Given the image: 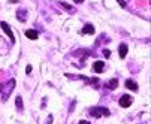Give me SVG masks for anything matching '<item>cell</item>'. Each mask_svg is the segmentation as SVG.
<instances>
[{
    "label": "cell",
    "mask_w": 151,
    "mask_h": 124,
    "mask_svg": "<svg viewBox=\"0 0 151 124\" xmlns=\"http://www.w3.org/2000/svg\"><path fill=\"white\" fill-rule=\"evenodd\" d=\"M26 36L29 37V39H32V40H35V39H37V32L36 30H26Z\"/></svg>",
    "instance_id": "cell-11"
},
{
    "label": "cell",
    "mask_w": 151,
    "mask_h": 124,
    "mask_svg": "<svg viewBox=\"0 0 151 124\" xmlns=\"http://www.w3.org/2000/svg\"><path fill=\"white\" fill-rule=\"evenodd\" d=\"M73 2H75V3H78V5H79V3H82V2H84V0H73Z\"/></svg>",
    "instance_id": "cell-16"
},
{
    "label": "cell",
    "mask_w": 151,
    "mask_h": 124,
    "mask_svg": "<svg viewBox=\"0 0 151 124\" xmlns=\"http://www.w3.org/2000/svg\"><path fill=\"white\" fill-rule=\"evenodd\" d=\"M103 55H105L106 58H109V57H111V51H109V49H103Z\"/></svg>",
    "instance_id": "cell-14"
},
{
    "label": "cell",
    "mask_w": 151,
    "mask_h": 124,
    "mask_svg": "<svg viewBox=\"0 0 151 124\" xmlns=\"http://www.w3.org/2000/svg\"><path fill=\"white\" fill-rule=\"evenodd\" d=\"M118 103H120V106H121V108H129V106H130L132 103H133V97H132V96H129V94H124V96L120 97Z\"/></svg>",
    "instance_id": "cell-3"
},
{
    "label": "cell",
    "mask_w": 151,
    "mask_h": 124,
    "mask_svg": "<svg viewBox=\"0 0 151 124\" xmlns=\"http://www.w3.org/2000/svg\"><path fill=\"white\" fill-rule=\"evenodd\" d=\"M17 18H18V21L24 23L26 19H27V12H26L24 9H18V11H17Z\"/></svg>",
    "instance_id": "cell-6"
},
{
    "label": "cell",
    "mask_w": 151,
    "mask_h": 124,
    "mask_svg": "<svg viewBox=\"0 0 151 124\" xmlns=\"http://www.w3.org/2000/svg\"><path fill=\"white\" fill-rule=\"evenodd\" d=\"M117 2L120 3V6H121V8H126V2H124V0H117Z\"/></svg>",
    "instance_id": "cell-15"
},
{
    "label": "cell",
    "mask_w": 151,
    "mask_h": 124,
    "mask_svg": "<svg viewBox=\"0 0 151 124\" xmlns=\"http://www.w3.org/2000/svg\"><path fill=\"white\" fill-rule=\"evenodd\" d=\"M93 70L97 72V73H102L105 70V63L103 61H96V63L93 65Z\"/></svg>",
    "instance_id": "cell-5"
},
{
    "label": "cell",
    "mask_w": 151,
    "mask_h": 124,
    "mask_svg": "<svg viewBox=\"0 0 151 124\" xmlns=\"http://www.w3.org/2000/svg\"><path fill=\"white\" fill-rule=\"evenodd\" d=\"M15 103H17V109L18 111H23V99H21L19 96L15 99Z\"/></svg>",
    "instance_id": "cell-13"
},
{
    "label": "cell",
    "mask_w": 151,
    "mask_h": 124,
    "mask_svg": "<svg viewBox=\"0 0 151 124\" xmlns=\"http://www.w3.org/2000/svg\"><path fill=\"white\" fill-rule=\"evenodd\" d=\"M117 87H118V81H117V79H111V81L106 84V88H109V90H115Z\"/></svg>",
    "instance_id": "cell-12"
},
{
    "label": "cell",
    "mask_w": 151,
    "mask_h": 124,
    "mask_svg": "<svg viewBox=\"0 0 151 124\" xmlns=\"http://www.w3.org/2000/svg\"><path fill=\"white\" fill-rule=\"evenodd\" d=\"M58 5H60L63 9H66L69 14H75V8H73V6H70L69 3H66V2H60Z\"/></svg>",
    "instance_id": "cell-9"
},
{
    "label": "cell",
    "mask_w": 151,
    "mask_h": 124,
    "mask_svg": "<svg viewBox=\"0 0 151 124\" xmlns=\"http://www.w3.org/2000/svg\"><path fill=\"white\" fill-rule=\"evenodd\" d=\"M82 33H87V34H94V26L93 24H85L82 29Z\"/></svg>",
    "instance_id": "cell-10"
},
{
    "label": "cell",
    "mask_w": 151,
    "mask_h": 124,
    "mask_svg": "<svg viewBox=\"0 0 151 124\" xmlns=\"http://www.w3.org/2000/svg\"><path fill=\"white\" fill-rule=\"evenodd\" d=\"M90 114L94 118H100V117H109L111 112H109V109H106V108H91Z\"/></svg>",
    "instance_id": "cell-2"
},
{
    "label": "cell",
    "mask_w": 151,
    "mask_h": 124,
    "mask_svg": "<svg viewBox=\"0 0 151 124\" xmlns=\"http://www.w3.org/2000/svg\"><path fill=\"white\" fill-rule=\"evenodd\" d=\"M79 124H90V123H88V121H84V120H82V121H79Z\"/></svg>",
    "instance_id": "cell-17"
},
{
    "label": "cell",
    "mask_w": 151,
    "mask_h": 124,
    "mask_svg": "<svg viewBox=\"0 0 151 124\" xmlns=\"http://www.w3.org/2000/svg\"><path fill=\"white\" fill-rule=\"evenodd\" d=\"M15 79H9L6 84L2 87V100L3 102H6L8 99H9V96H11V93H12V90L15 88Z\"/></svg>",
    "instance_id": "cell-1"
},
{
    "label": "cell",
    "mask_w": 151,
    "mask_h": 124,
    "mask_svg": "<svg viewBox=\"0 0 151 124\" xmlns=\"http://www.w3.org/2000/svg\"><path fill=\"white\" fill-rule=\"evenodd\" d=\"M2 87H3V85H0V93H2Z\"/></svg>",
    "instance_id": "cell-18"
},
{
    "label": "cell",
    "mask_w": 151,
    "mask_h": 124,
    "mask_svg": "<svg viewBox=\"0 0 151 124\" xmlns=\"http://www.w3.org/2000/svg\"><path fill=\"white\" fill-rule=\"evenodd\" d=\"M127 45L126 44H121L120 47H118V54H120V58H126V55H127Z\"/></svg>",
    "instance_id": "cell-8"
},
{
    "label": "cell",
    "mask_w": 151,
    "mask_h": 124,
    "mask_svg": "<svg viewBox=\"0 0 151 124\" xmlns=\"http://www.w3.org/2000/svg\"><path fill=\"white\" fill-rule=\"evenodd\" d=\"M0 27L3 29V32L9 36V39H11V42H14L15 44V34H14V32L11 30V27H9V24L8 23H5V21H0Z\"/></svg>",
    "instance_id": "cell-4"
},
{
    "label": "cell",
    "mask_w": 151,
    "mask_h": 124,
    "mask_svg": "<svg viewBox=\"0 0 151 124\" xmlns=\"http://www.w3.org/2000/svg\"><path fill=\"white\" fill-rule=\"evenodd\" d=\"M126 88L132 90V91H138V84H136L133 79H127L126 81Z\"/></svg>",
    "instance_id": "cell-7"
}]
</instances>
